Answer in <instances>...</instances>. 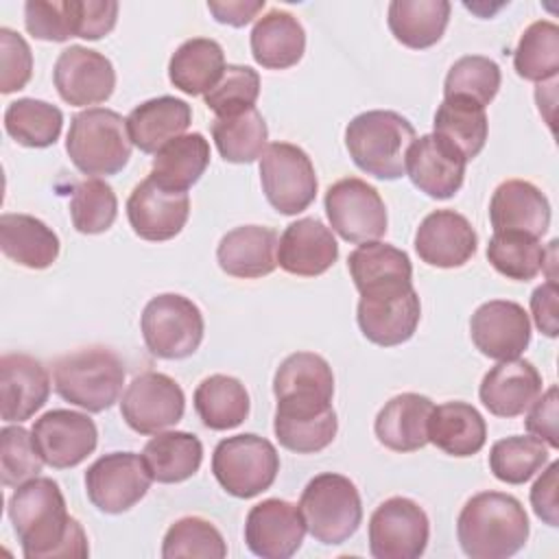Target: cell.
<instances>
[{
	"label": "cell",
	"instance_id": "obj_47",
	"mask_svg": "<svg viewBox=\"0 0 559 559\" xmlns=\"http://www.w3.org/2000/svg\"><path fill=\"white\" fill-rule=\"evenodd\" d=\"M227 555V544L221 531L199 515H186L170 524L162 542L164 559L179 557H207L223 559Z\"/></svg>",
	"mask_w": 559,
	"mask_h": 559
},
{
	"label": "cell",
	"instance_id": "obj_54",
	"mask_svg": "<svg viewBox=\"0 0 559 559\" xmlns=\"http://www.w3.org/2000/svg\"><path fill=\"white\" fill-rule=\"evenodd\" d=\"M559 397H557V386H548L546 393H542V397H537L526 411V430L542 439L548 448H559V432H557V417H559Z\"/></svg>",
	"mask_w": 559,
	"mask_h": 559
},
{
	"label": "cell",
	"instance_id": "obj_37",
	"mask_svg": "<svg viewBox=\"0 0 559 559\" xmlns=\"http://www.w3.org/2000/svg\"><path fill=\"white\" fill-rule=\"evenodd\" d=\"M435 135L452 144L467 162L474 159L487 142V114L485 107L463 100V98H443L435 114Z\"/></svg>",
	"mask_w": 559,
	"mask_h": 559
},
{
	"label": "cell",
	"instance_id": "obj_1",
	"mask_svg": "<svg viewBox=\"0 0 559 559\" xmlns=\"http://www.w3.org/2000/svg\"><path fill=\"white\" fill-rule=\"evenodd\" d=\"M9 518L26 559H57L90 555L87 535L66 509L63 493L52 478L35 476L9 498Z\"/></svg>",
	"mask_w": 559,
	"mask_h": 559
},
{
	"label": "cell",
	"instance_id": "obj_41",
	"mask_svg": "<svg viewBox=\"0 0 559 559\" xmlns=\"http://www.w3.org/2000/svg\"><path fill=\"white\" fill-rule=\"evenodd\" d=\"M347 269L358 293L386 282L413 280V264L408 255L380 240L358 245L347 258Z\"/></svg>",
	"mask_w": 559,
	"mask_h": 559
},
{
	"label": "cell",
	"instance_id": "obj_9",
	"mask_svg": "<svg viewBox=\"0 0 559 559\" xmlns=\"http://www.w3.org/2000/svg\"><path fill=\"white\" fill-rule=\"evenodd\" d=\"M421 317L419 295L413 280L386 282L360 290L356 310L358 328L367 341L380 347H393L406 343Z\"/></svg>",
	"mask_w": 559,
	"mask_h": 559
},
{
	"label": "cell",
	"instance_id": "obj_16",
	"mask_svg": "<svg viewBox=\"0 0 559 559\" xmlns=\"http://www.w3.org/2000/svg\"><path fill=\"white\" fill-rule=\"evenodd\" d=\"M31 435L44 463L55 469H68L83 463L98 443L94 419L68 408L44 413L35 419Z\"/></svg>",
	"mask_w": 559,
	"mask_h": 559
},
{
	"label": "cell",
	"instance_id": "obj_57",
	"mask_svg": "<svg viewBox=\"0 0 559 559\" xmlns=\"http://www.w3.org/2000/svg\"><path fill=\"white\" fill-rule=\"evenodd\" d=\"M207 9L216 22L238 28L249 24L253 17H258V13L264 9V0H227V2L210 0Z\"/></svg>",
	"mask_w": 559,
	"mask_h": 559
},
{
	"label": "cell",
	"instance_id": "obj_31",
	"mask_svg": "<svg viewBox=\"0 0 559 559\" xmlns=\"http://www.w3.org/2000/svg\"><path fill=\"white\" fill-rule=\"evenodd\" d=\"M0 249L20 266L41 271L59 258V236L31 214L0 216Z\"/></svg>",
	"mask_w": 559,
	"mask_h": 559
},
{
	"label": "cell",
	"instance_id": "obj_29",
	"mask_svg": "<svg viewBox=\"0 0 559 559\" xmlns=\"http://www.w3.org/2000/svg\"><path fill=\"white\" fill-rule=\"evenodd\" d=\"M192 122V109L175 96H159L140 103L127 116L131 144L142 153H157L166 142L183 135Z\"/></svg>",
	"mask_w": 559,
	"mask_h": 559
},
{
	"label": "cell",
	"instance_id": "obj_28",
	"mask_svg": "<svg viewBox=\"0 0 559 559\" xmlns=\"http://www.w3.org/2000/svg\"><path fill=\"white\" fill-rule=\"evenodd\" d=\"M251 55L266 70H286L299 63L306 50V31L301 22L282 9H271L253 24Z\"/></svg>",
	"mask_w": 559,
	"mask_h": 559
},
{
	"label": "cell",
	"instance_id": "obj_13",
	"mask_svg": "<svg viewBox=\"0 0 559 559\" xmlns=\"http://www.w3.org/2000/svg\"><path fill=\"white\" fill-rule=\"evenodd\" d=\"M153 476L142 454L109 452L96 459L85 472L90 502L103 513H124L148 491Z\"/></svg>",
	"mask_w": 559,
	"mask_h": 559
},
{
	"label": "cell",
	"instance_id": "obj_14",
	"mask_svg": "<svg viewBox=\"0 0 559 559\" xmlns=\"http://www.w3.org/2000/svg\"><path fill=\"white\" fill-rule=\"evenodd\" d=\"M183 411L186 395L181 386L159 371L135 376L120 400V415L138 435H157L175 426Z\"/></svg>",
	"mask_w": 559,
	"mask_h": 559
},
{
	"label": "cell",
	"instance_id": "obj_34",
	"mask_svg": "<svg viewBox=\"0 0 559 559\" xmlns=\"http://www.w3.org/2000/svg\"><path fill=\"white\" fill-rule=\"evenodd\" d=\"M142 456L153 480L173 485L194 476L203 461V443L197 435L183 430L157 432L146 441Z\"/></svg>",
	"mask_w": 559,
	"mask_h": 559
},
{
	"label": "cell",
	"instance_id": "obj_19",
	"mask_svg": "<svg viewBox=\"0 0 559 559\" xmlns=\"http://www.w3.org/2000/svg\"><path fill=\"white\" fill-rule=\"evenodd\" d=\"M469 334L476 349L493 360H513L531 343L526 310L509 299H491L476 308L469 319Z\"/></svg>",
	"mask_w": 559,
	"mask_h": 559
},
{
	"label": "cell",
	"instance_id": "obj_43",
	"mask_svg": "<svg viewBox=\"0 0 559 559\" xmlns=\"http://www.w3.org/2000/svg\"><path fill=\"white\" fill-rule=\"evenodd\" d=\"M513 68L526 81L555 79L559 72V26L550 20L533 22L515 46Z\"/></svg>",
	"mask_w": 559,
	"mask_h": 559
},
{
	"label": "cell",
	"instance_id": "obj_3",
	"mask_svg": "<svg viewBox=\"0 0 559 559\" xmlns=\"http://www.w3.org/2000/svg\"><path fill=\"white\" fill-rule=\"evenodd\" d=\"M415 138L413 124L389 109L362 111L345 127V146L352 162L362 173L386 181L406 173V151Z\"/></svg>",
	"mask_w": 559,
	"mask_h": 559
},
{
	"label": "cell",
	"instance_id": "obj_48",
	"mask_svg": "<svg viewBox=\"0 0 559 559\" xmlns=\"http://www.w3.org/2000/svg\"><path fill=\"white\" fill-rule=\"evenodd\" d=\"M118 216V199L114 188L94 177L74 186L70 199V218L79 234H103Z\"/></svg>",
	"mask_w": 559,
	"mask_h": 559
},
{
	"label": "cell",
	"instance_id": "obj_24",
	"mask_svg": "<svg viewBox=\"0 0 559 559\" xmlns=\"http://www.w3.org/2000/svg\"><path fill=\"white\" fill-rule=\"evenodd\" d=\"M489 221L493 231H520L542 238L550 227V203L531 181L507 179L491 194Z\"/></svg>",
	"mask_w": 559,
	"mask_h": 559
},
{
	"label": "cell",
	"instance_id": "obj_52",
	"mask_svg": "<svg viewBox=\"0 0 559 559\" xmlns=\"http://www.w3.org/2000/svg\"><path fill=\"white\" fill-rule=\"evenodd\" d=\"M33 76V52L26 39L2 26L0 28V92L11 94L22 87Z\"/></svg>",
	"mask_w": 559,
	"mask_h": 559
},
{
	"label": "cell",
	"instance_id": "obj_18",
	"mask_svg": "<svg viewBox=\"0 0 559 559\" xmlns=\"http://www.w3.org/2000/svg\"><path fill=\"white\" fill-rule=\"evenodd\" d=\"M59 96L72 107L105 103L116 87V70L98 50L70 46L59 52L52 70Z\"/></svg>",
	"mask_w": 559,
	"mask_h": 559
},
{
	"label": "cell",
	"instance_id": "obj_33",
	"mask_svg": "<svg viewBox=\"0 0 559 559\" xmlns=\"http://www.w3.org/2000/svg\"><path fill=\"white\" fill-rule=\"evenodd\" d=\"M450 9L448 0H393L386 17L389 31L406 48H430L443 37Z\"/></svg>",
	"mask_w": 559,
	"mask_h": 559
},
{
	"label": "cell",
	"instance_id": "obj_56",
	"mask_svg": "<svg viewBox=\"0 0 559 559\" xmlns=\"http://www.w3.org/2000/svg\"><path fill=\"white\" fill-rule=\"evenodd\" d=\"M557 282L548 280L546 284L537 286L531 295V310L539 332L555 338L557 336Z\"/></svg>",
	"mask_w": 559,
	"mask_h": 559
},
{
	"label": "cell",
	"instance_id": "obj_38",
	"mask_svg": "<svg viewBox=\"0 0 559 559\" xmlns=\"http://www.w3.org/2000/svg\"><path fill=\"white\" fill-rule=\"evenodd\" d=\"M212 140L225 162L251 164L264 153L269 129L262 114L253 107L236 116L214 118Z\"/></svg>",
	"mask_w": 559,
	"mask_h": 559
},
{
	"label": "cell",
	"instance_id": "obj_51",
	"mask_svg": "<svg viewBox=\"0 0 559 559\" xmlns=\"http://www.w3.org/2000/svg\"><path fill=\"white\" fill-rule=\"evenodd\" d=\"M26 31L44 41H68L74 37L70 0H28L24 4Z\"/></svg>",
	"mask_w": 559,
	"mask_h": 559
},
{
	"label": "cell",
	"instance_id": "obj_36",
	"mask_svg": "<svg viewBox=\"0 0 559 559\" xmlns=\"http://www.w3.org/2000/svg\"><path fill=\"white\" fill-rule=\"evenodd\" d=\"M194 411L205 428L229 430L249 415V393L238 378L214 373L194 389Z\"/></svg>",
	"mask_w": 559,
	"mask_h": 559
},
{
	"label": "cell",
	"instance_id": "obj_39",
	"mask_svg": "<svg viewBox=\"0 0 559 559\" xmlns=\"http://www.w3.org/2000/svg\"><path fill=\"white\" fill-rule=\"evenodd\" d=\"M63 127V114L59 107L37 100L17 98L4 109V129L22 146L46 148L52 146Z\"/></svg>",
	"mask_w": 559,
	"mask_h": 559
},
{
	"label": "cell",
	"instance_id": "obj_21",
	"mask_svg": "<svg viewBox=\"0 0 559 559\" xmlns=\"http://www.w3.org/2000/svg\"><path fill=\"white\" fill-rule=\"evenodd\" d=\"M476 247L472 223L454 210L430 212L415 231V251L428 266L459 269L472 260Z\"/></svg>",
	"mask_w": 559,
	"mask_h": 559
},
{
	"label": "cell",
	"instance_id": "obj_40",
	"mask_svg": "<svg viewBox=\"0 0 559 559\" xmlns=\"http://www.w3.org/2000/svg\"><path fill=\"white\" fill-rule=\"evenodd\" d=\"M548 249L528 234L493 231L487 245L489 264L504 277L528 282L544 271Z\"/></svg>",
	"mask_w": 559,
	"mask_h": 559
},
{
	"label": "cell",
	"instance_id": "obj_11",
	"mask_svg": "<svg viewBox=\"0 0 559 559\" xmlns=\"http://www.w3.org/2000/svg\"><path fill=\"white\" fill-rule=\"evenodd\" d=\"M325 214L332 229L347 242L362 245L386 234V207L380 192L358 179L334 181L325 192Z\"/></svg>",
	"mask_w": 559,
	"mask_h": 559
},
{
	"label": "cell",
	"instance_id": "obj_27",
	"mask_svg": "<svg viewBox=\"0 0 559 559\" xmlns=\"http://www.w3.org/2000/svg\"><path fill=\"white\" fill-rule=\"evenodd\" d=\"M435 404L419 393L391 397L376 415L373 430L378 441L393 452H415L428 443V419Z\"/></svg>",
	"mask_w": 559,
	"mask_h": 559
},
{
	"label": "cell",
	"instance_id": "obj_30",
	"mask_svg": "<svg viewBox=\"0 0 559 559\" xmlns=\"http://www.w3.org/2000/svg\"><path fill=\"white\" fill-rule=\"evenodd\" d=\"M485 441L487 424L472 404L445 402L432 408L428 419V443L441 452L465 459L480 452Z\"/></svg>",
	"mask_w": 559,
	"mask_h": 559
},
{
	"label": "cell",
	"instance_id": "obj_8",
	"mask_svg": "<svg viewBox=\"0 0 559 559\" xmlns=\"http://www.w3.org/2000/svg\"><path fill=\"white\" fill-rule=\"evenodd\" d=\"M140 330L144 345L153 356L181 360L199 349L205 323L192 299L177 293H162L144 306Z\"/></svg>",
	"mask_w": 559,
	"mask_h": 559
},
{
	"label": "cell",
	"instance_id": "obj_17",
	"mask_svg": "<svg viewBox=\"0 0 559 559\" xmlns=\"http://www.w3.org/2000/svg\"><path fill=\"white\" fill-rule=\"evenodd\" d=\"M306 522L297 504L269 498L253 504L245 520L247 548L262 559H288L304 542Z\"/></svg>",
	"mask_w": 559,
	"mask_h": 559
},
{
	"label": "cell",
	"instance_id": "obj_2",
	"mask_svg": "<svg viewBox=\"0 0 559 559\" xmlns=\"http://www.w3.org/2000/svg\"><path fill=\"white\" fill-rule=\"evenodd\" d=\"M528 518L522 502L502 491L472 496L456 520V537L472 559H507L524 548Z\"/></svg>",
	"mask_w": 559,
	"mask_h": 559
},
{
	"label": "cell",
	"instance_id": "obj_32",
	"mask_svg": "<svg viewBox=\"0 0 559 559\" xmlns=\"http://www.w3.org/2000/svg\"><path fill=\"white\" fill-rule=\"evenodd\" d=\"M225 68V52L216 39L192 37L173 52L168 61V79L179 92L199 96L221 81Z\"/></svg>",
	"mask_w": 559,
	"mask_h": 559
},
{
	"label": "cell",
	"instance_id": "obj_15",
	"mask_svg": "<svg viewBox=\"0 0 559 559\" xmlns=\"http://www.w3.org/2000/svg\"><path fill=\"white\" fill-rule=\"evenodd\" d=\"M190 197L181 190H170L151 175L140 181L127 199V218L135 236L148 242L175 238L188 223Z\"/></svg>",
	"mask_w": 559,
	"mask_h": 559
},
{
	"label": "cell",
	"instance_id": "obj_55",
	"mask_svg": "<svg viewBox=\"0 0 559 559\" xmlns=\"http://www.w3.org/2000/svg\"><path fill=\"white\" fill-rule=\"evenodd\" d=\"M557 474H559V463L552 461L546 472L535 480L531 489V507L535 515L546 522L548 526L559 524V507H557Z\"/></svg>",
	"mask_w": 559,
	"mask_h": 559
},
{
	"label": "cell",
	"instance_id": "obj_23",
	"mask_svg": "<svg viewBox=\"0 0 559 559\" xmlns=\"http://www.w3.org/2000/svg\"><path fill=\"white\" fill-rule=\"evenodd\" d=\"M338 258V245L330 227L317 218L290 223L277 240V264L297 277L323 275Z\"/></svg>",
	"mask_w": 559,
	"mask_h": 559
},
{
	"label": "cell",
	"instance_id": "obj_6",
	"mask_svg": "<svg viewBox=\"0 0 559 559\" xmlns=\"http://www.w3.org/2000/svg\"><path fill=\"white\" fill-rule=\"evenodd\" d=\"M306 531L325 546L347 542L362 522V502L356 485L334 472L308 480L299 498Z\"/></svg>",
	"mask_w": 559,
	"mask_h": 559
},
{
	"label": "cell",
	"instance_id": "obj_53",
	"mask_svg": "<svg viewBox=\"0 0 559 559\" xmlns=\"http://www.w3.org/2000/svg\"><path fill=\"white\" fill-rule=\"evenodd\" d=\"M74 37L100 39L111 33L118 20V2L114 0H70Z\"/></svg>",
	"mask_w": 559,
	"mask_h": 559
},
{
	"label": "cell",
	"instance_id": "obj_44",
	"mask_svg": "<svg viewBox=\"0 0 559 559\" xmlns=\"http://www.w3.org/2000/svg\"><path fill=\"white\" fill-rule=\"evenodd\" d=\"M548 463V445L528 435H513L491 445L489 469L507 485H522L531 480Z\"/></svg>",
	"mask_w": 559,
	"mask_h": 559
},
{
	"label": "cell",
	"instance_id": "obj_25",
	"mask_svg": "<svg viewBox=\"0 0 559 559\" xmlns=\"http://www.w3.org/2000/svg\"><path fill=\"white\" fill-rule=\"evenodd\" d=\"M542 393V376L533 362L513 358L491 367L478 389L483 406L496 417L522 415Z\"/></svg>",
	"mask_w": 559,
	"mask_h": 559
},
{
	"label": "cell",
	"instance_id": "obj_35",
	"mask_svg": "<svg viewBox=\"0 0 559 559\" xmlns=\"http://www.w3.org/2000/svg\"><path fill=\"white\" fill-rule=\"evenodd\" d=\"M210 166V142L201 133H183L166 142L153 157L151 177L170 190L186 192Z\"/></svg>",
	"mask_w": 559,
	"mask_h": 559
},
{
	"label": "cell",
	"instance_id": "obj_4",
	"mask_svg": "<svg viewBox=\"0 0 559 559\" xmlns=\"http://www.w3.org/2000/svg\"><path fill=\"white\" fill-rule=\"evenodd\" d=\"M52 384L66 402L87 413H103L120 397L124 365L109 347H81L55 360Z\"/></svg>",
	"mask_w": 559,
	"mask_h": 559
},
{
	"label": "cell",
	"instance_id": "obj_42",
	"mask_svg": "<svg viewBox=\"0 0 559 559\" xmlns=\"http://www.w3.org/2000/svg\"><path fill=\"white\" fill-rule=\"evenodd\" d=\"M275 400L293 395H317L332 400L334 373L328 360L314 352H295L282 360L273 376Z\"/></svg>",
	"mask_w": 559,
	"mask_h": 559
},
{
	"label": "cell",
	"instance_id": "obj_45",
	"mask_svg": "<svg viewBox=\"0 0 559 559\" xmlns=\"http://www.w3.org/2000/svg\"><path fill=\"white\" fill-rule=\"evenodd\" d=\"M500 68L483 55H465L452 63L443 83V98H463L487 107L500 90Z\"/></svg>",
	"mask_w": 559,
	"mask_h": 559
},
{
	"label": "cell",
	"instance_id": "obj_5",
	"mask_svg": "<svg viewBox=\"0 0 559 559\" xmlns=\"http://www.w3.org/2000/svg\"><path fill=\"white\" fill-rule=\"evenodd\" d=\"M66 151L83 175H118L131 157L127 118L107 107H90L72 116Z\"/></svg>",
	"mask_w": 559,
	"mask_h": 559
},
{
	"label": "cell",
	"instance_id": "obj_20",
	"mask_svg": "<svg viewBox=\"0 0 559 559\" xmlns=\"http://www.w3.org/2000/svg\"><path fill=\"white\" fill-rule=\"evenodd\" d=\"M467 159L435 133L415 138L406 151V175L430 199L454 197L465 179Z\"/></svg>",
	"mask_w": 559,
	"mask_h": 559
},
{
	"label": "cell",
	"instance_id": "obj_46",
	"mask_svg": "<svg viewBox=\"0 0 559 559\" xmlns=\"http://www.w3.org/2000/svg\"><path fill=\"white\" fill-rule=\"evenodd\" d=\"M338 430L336 411H323L314 415H286L275 413L273 432L282 448L295 454H314L325 450Z\"/></svg>",
	"mask_w": 559,
	"mask_h": 559
},
{
	"label": "cell",
	"instance_id": "obj_12",
	"mask_svg": "<svg viewBox=\"0 0 559 559\" xmlns=\"http://www.w3.org/2000/svg\"><path fill=\"white\" fill-rule=\"evenodd\" d=\"M369 552L376 559H417L430 537L426 511L411 498L393 496L369 518Z\"/></svg>",
	"mask_w": 559,
	"mask_h": 559
},
{
	"label": "cell",
	"instance_id": "obj_22",
	"mask_svg": "<svg viewBox=\"0 0 559 559\" xmlns=\"http://www.w3.org/2000/svg\"><path fill=\"white\" fill-rule=\"evenodd\" d=\"M50 395L46 367L28 354H2L0 358V415L4 421L31 419Z\"/></svg>",
	"mask_w": 559,
	"mask_h": 559
},
{
	"label": "cell",
	"instance_id": "obj_7",
	"mask_svg": "<svg viewBox=\"0 0 559 559\" xmlns=\"http://www.w3.org/2000/svg\"><path fill=\"white\" fill-rule=\"evenodd\" d=\"M280 472L275 445L253 432L234 435L214 448L212 474L234 498H253L266 491Z\"/></svg>",
	"mask_w": 559,
	"mask_h": 559
},
{
	"label": "cell",
	"instance_id": "obj_49",
	"mask_svg": "<svg viewBox=\"0 0 559 559\" xmlns=\"http://www.w3.org/2000/svg\"><path fill=\"white\" fill-rule=\"evenodd\" d=\"M260 96V74L249 66L229 63L221 81L203 94L205 105L218 116H236L255 107Z\"/></svg>",
	"mask_w": 559,
	"mask_h": 559
},
{
	"label": "cell",
	"instance_id": "obj_10",
	"mask_svg": "<svg viewBox=\"0 0 559 559\" xmlns=\"http://www.w3.org/2000/svg\"><path fill=\"white\" fill-rule=\"evenodd\" d=\"M260 183L273 210L286 216L304 212L317 197V173L304 148L271 142L260 155Z\"/></svg>",
	"mask_w": 559,
	"mask_h": 559
},
{
	"label": "cell",
	"instance_id": "obj_50",
	"mask_svg": "<svg viewBox=\"0 0 559 559\" xmlns=\"http://www.w3.org/2000/svg\"><path fill=\"white\" fill-rule=\"evenodd\" d=\"M44 459L37 452L33 435L22 426L0 430V480L4 487H20L39 476Z\"/></svg>",
	"mask_w": 559,
	"mask_h": 559
},
{
	"label": "cell",
	"instance_id": "obj_26",
	"mask_svg": "<svg viewBox=\"0 0 559 559\" xmlns=\"http://www.w3.org/2000/svg\"><path fill=\"white\" fill-rule=\"evenodd\" d=\"M277 231L264 225H240L227 231L218 247V266L240 280L264 277L277 266Z\"/></svg>",
	"mask_w": 559,
	"mask_h": 559
}]
</instances>
